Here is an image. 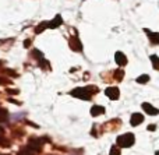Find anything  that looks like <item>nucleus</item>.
I'll return each mask as SVG.
<instances>
[{"mask_svg": "<svg viewBox=\"0 0 159 155\" xmlns=\"http://www.w3.org/2000/svg\"><path fill=\"white\" fill-rule=\"evenodd\" d=\"M70 45H71V49H74V50H81V42L78 41L77 38H71L70 39Z\"/></svg>", "mask_w": 159, "mask_h": 155, "instance_id": "obj_6", "label": "nucleus"}, {"mask_svg": "<svg viewBox=\"0 0 159 155\" xmlns=\"http://www.w3.org/2000/svg\"><path fill=\"white\" fill-rule=\"evenodd\" d=\"M106 95L109 98H112V99H117L119 98V89L117 88H112V87H110V88L106 89Z\"/></svg>", "mask_w": 159, "mask_h": 155, "instance_id": "obj_2", "label": "nucleus"}, {"mask_svg": "<svg viewBox=\"0 0 159 155\" xmlns=\"http://www.w3.org/2000/svg\"><path fill=\"white\" fill-rule=\"evenodd\" d=\"M143 120H144V116H143V115L134 113V115L131 116V125H133V126H138L141 122H143Z\"/></svg>", "mask_w": 159, "mask_h": 155, "instance_id": "obj_3", "label": "nucleus"}, {"mask_svg": "<svg viewBox=\"0 0 159 155\" xmlns=\"http://www.w3.org/2000/svg\"><path fill=\"white\" fill-rule=\"evenodd\" d=\"M147 32L149 34V39L152 41V43H159V34H151L149 31H147Z\"/></svg>", "mask_w": 159, "mask_h": 155, "instance_id": "obj_9", "label": "nucleus"}, {"mask_svg": "<svg viewBox=\"0 0 159 155\" xmlns=\"http://www.w3.org/2000/svg\"><path fill=\"white\" fill-rule=\"evenodd\" d=\"M116 62H117V64H120V66H124V64L127 63V59H126V56H124L123 53L117 52L116 53Z\"/></svg>", "mask_w": 159, "mask_h": 155, "instance_id": "obj_5", "label": "nucleus"}, {"mask_svg": "<svg viewBox=\"0 0 159 155\" xmlns=\"http://www.w3.org/2000/svg\"><path fill=\"white\" fill-rule=\"evenodd\" d=\"M151 60H152V63H154L155 69L159 70V57H157V56H151Z\"/></svg>", "mask_w": 159, "mask_h": 155, "instance_id": "obj_11", "label": "nucleus"}, {"mask_svg": "<svg viewBox=\"0 0 159 155\" xmlns=\"http://www.w3.org/2000/svg\"><path fill=\"white\" fill-rule=\"evenodd\" d=\"M110 155H120V150L115 145V147H112V150H110Z\"/></svg>", "mask_w": 159, "mask_h": 155, "instance_id": "obj_13", "label": "nucleus"}, {"mask_svg": "<svg viewBox=\"0 0 159 155\" xmlns=\"http://www.w3.org/2000/svg\"><path fill=\"white\" fill-rule=\"evenodd\" d=\"M148 80H149V77L144 74V75H141V77H138L137 81H138V83H141V84H144V83H148Z\"/></svg>", "mask_w": 159, "mask_h": 155, "instance_id": "obj_12", "label": "nucleus"}, {"mask_svg": "<svg viewBox=\"0 0 159 155\" xmlns=\"http://www.w3.org/2000/svg\"><path fill=\"white\" fill-rule=\"evenodd\" d=\"M105 109L102 108V106H93L92 109H91V113H92V116H98V115L103 113Z\"/></svg>", "mask_w": 159, "mask_h": 155, "instance_id": "obj_7", "label": "nucleus"}, {"mask_svg": "<svg viewBox=\"0 0 159 155\" xmlns=\"http://www.w3.org/2000/svg\"><path fill=\"white\" fill-rule=\"evenodd\" d=\"M133 143H134V137L131 133H127L117 139V144L120 147H130V145H133Z\"/></svg>", "mask_w": 159, "mask_h": 155, "instance_id": "obj_1", "label": "nucleus"}, {"mask_svg": "<svg viewBox=\"0 0 159 155\" xmlns=\"http://www.w3.org/2000/svg\"><path fill=\"white\" fill-rule=\"evenodd\" d=\"M60 24H61V17L57 16L52 22H49V27H50V28H56V27H59Z\"/></svg>", "mask_w": 159, "mask_h": 155, "instance_id": "obj_8", "label": "nucleus"}, {"mask_svg": "<svg viewBox=\"0 0 159 155\" xmlns=\"http://www.w3.org/2000/svg\"><path fill=\"white\" fill-rule=\"evenodd\" d=\"M143 108L145 109V111L148 112L149 115H152V116H154V115H158V113H159V111H158V109H155L154 106H152V105H149V103H144V105H143Z\"/></svg>", "mask_w": 159, "mask_h": 155, "instance_id": "obj_4", "label": "nucleus"}, {"mask_svg": "<svg viewBox=\"0 0 159 155\" xmlns=\"http://www.w3.org/2000/svg\"><path fill=\"white\" fill-rule=\"evenodd\" d=\"M157 155H159V151H158V153H157Z\"/></svg>", "mask_w": 159, "mask_h": 155, "instance_id": "obj_14", "label": "nucleus"}, {"mask_svg": "<svg viewBox=\"0 0 159 155\" xmlns=\"http://www.w3.org/2000/svg\"><path fill=\"white\" fill-rule=\"evenodd\" d=\"M18 155H34V151L31 150L30 147H25V148H22V150L20 151Z\"/></svg>", "mask_w": 159, "mask_h": 155, "instance_id": "obj_10", "label": "nucleus"}]
</instances>
